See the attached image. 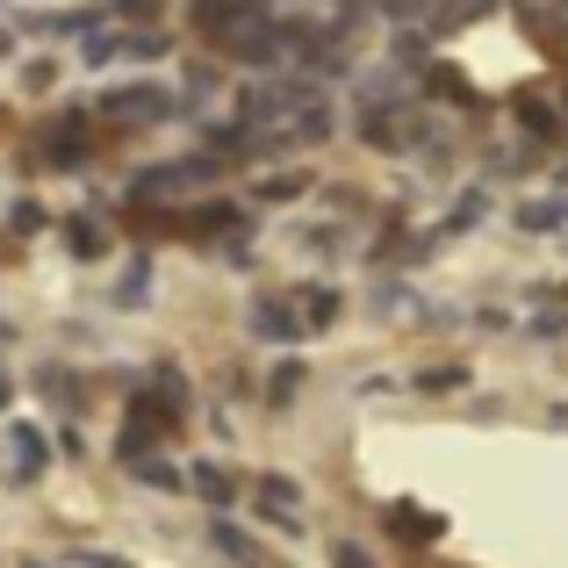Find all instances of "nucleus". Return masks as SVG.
Returning a JSON list of instances; mask_svg holds the SVG:
<instances>
[{"label":"nucleus","mask_w":568,"mask_h":568,"mask_svg":"<svg viewBox=\"0 0 568 568\" xmlns=\"http://www.w3.org/2000/svg\"><path fill=\"white\" fill-rule=\"evenodd\" d=\"M181 417L166 410V403L144 388V396H130V410H123V432H115V460H144L159 446V432H173Z\"/></svg>","instance_id":"f257e3e1"},{"label":"nucleus","mask_w":568,"mask_h":568,"mask_svg":"<svg viewBox=\"0 0 568 568\" xmlns=\"http://www.w3.org/2000/svg\"><path fill=\"white\" fill-rule=\"evenodd\" d=\"M223 58H237V65H281V22L274 14H245V22L223 29Z\"/></svg>","instance_id":"f03ea898"},{"label":"nucleus","mask_w":568,"mask_h":568,"mask_svg":"<svg viewBox=\"0 0 568 568\" xmlns=\"http://www.w3.org/2000/svg\"><path fill=\"white\" fill-rule=\"evenodd\" d=\"M101 115H123V123H166L173 115V94L159 80H138V87H109Z\"/></svg>","instance_id":"7ed1b4c3"},{"label":"nucleus","mask_w":568,"mask_h":568,"mask_svg":"<svg viewBox=\"0 0 568 568\" xmlns=\"http://www.w3.org/2000/svg\"><path fill=\"white\" fill-rule=\"evenodd\" d=\"M166 37L159 29H94L87 37V65H115V58H159Z\"/></svg>","instance_id":"20e7f679"},{"label":"nucleus","mask_w":568,"mask_h":568,"mask_svg":"<svg viewBox=\"0 0 568 568\" xmlns=\"http://www.w3.org/2000/svg\"><path fill=\"white\" fill-rule=\"evenodd\" d=\"M252 332H260L266 346H295V338L310 332V324H303V303H274V295H266V303L252 310Z\"/></svg>","instance_id":"39448f33"},{"label":"nucleus","mask_w":568,"mask_h":568,"mask_svg":"<svg viewBox=\"0 0 568 568\" xmlns=\"http://www.w3.org/2000/svg\"><path fill=\"white\" fill-rule=\"evenodd\" d=\"M260 518L266 526H281V532H303V518H295V504H303V489L295 483H281V475H260Z\"/></svg>","instance_id":"423d86ee"},{"label":"nucleus","mask_w":568,"mask_h":568,"mask_svg":"<svg viewBox=\"0 0 568 568\" xmlns=\"http://www.w3.org/2000/svg\"><path fill=\"white\" fill-rule=\"evenodd\" d=\"M8 454H14V475H22V483H37V475L51 468V439H43L37 425H8Z\"/></svg>","instance_id":"0eeeda50"},{"label":"nucleus","mask_w":568,"mask_h":568,"mask_svg":"<svg viewBox=\"0 0 568 568\" xmlns=\"http://www.w3.org/2000/svg\"><path fill=\"white\" fill-rule=\"evenodd\" d=\"M388 532H396V540H439L446 518L425 511V504H388Z\"/></svg>","instance_id":"6e6552de"},{"label":"nucleus","mask_w":568,"mask_h":568,"mask_svg":"<svg viewBox=\"0 0 568 568\" xmlns=\"http://www.w3.org/2000/svg\"><path fill=\"white\" fill-rule=\"evenodd\" d=\"M511 115H518V123L532 130V138H561V115H555V101H547L540 87H526V94L511 101Z\"/></svg>","instance_id":"1a4fd4ad"},{"label":"nucleus","mask_w":568,"mask_h":568,"mask_svg":"<svg viewBox=\"0 0 568 568\" xmlns=\"http://www.w3.org/2000/svg\"><path fill=\"white\" fill-rule=\"evenodd\" d=\"M187 231H194V237H216V231H245V209H237V202H202V209H194V216H187Z\"/></svg>","instance_id":"9d476101"},{"label":"nucleus","mask_w":568,"mask_h":568,"mask_svg":"<svg viewBox=\"0 0 568 568\" xmlns=\"http://www.w3.org/2000/svg\"><path fill=\"white\" fill-rule=\"evenodd\" d=\"M568 223V194H555V202H518V231H561Z\"/></svg>","instance_id":"9b49d317"},{"label":"nucleus","mask_w":568,"mask_h":568,"mask_svg":"<svg viewBox=\"0 0 568 568\" xmlns=\"http://www.w3.org/2000/svg\"><path fill=\"white\" fill-rule=\"evenodd\" d=\"M130 475H138V483H152V489H173V497H181V489H187V475L173 468V460H159V454L130 460Z\"/></svg>","instance_id":"f8f14e48"},{"label":"nucleus","mask_w":568,"mask_h":568,"mask_svg":"<svg viewBox=\"0 0 568 568\" xmlns=\"http://www.w3.org/2000/svg\"><path fill=\"white\" fill-rule=\"evenodd\" d=\"M65 245L80 252V260H101V252H109V231H101L94 216H72V223H65Z\"/></svg>","instance_id":"ddd939ff"},{"label":"nucleus","mask_w":568,"mask_h":568,"mask_svg":"<svg viewBox=\"0 0 568 568\" xmlns=\"http://www.w3.org/2000/svg\"><path fill=\"white\" fill-rule=\"evenodd\" d=\"M194 489H202V497L216 504V511L237 497V483H231V468H223V460H202V468H194Z\"/></svg>","instance_id":"4468645a"},{"label":"nucleus","mask_w":568,"mask_h":568,"mask_svg":"<svg viewBox=\"0 0 568 568\" xmlns=\"http://www.w3.org/2000/svg\"><path fill=\"white\" fill-rule=\"evenodd\" d=\"M152 396L166 403L173 417H181V403H187V375H181V367H166V361H159V367H152Z\"/></svg>","instance_id":"2eb2a0df"},{"label":"nucleus","mask_w":568,"mask_h":568,"mask_svg":"<svg viewBox=\"0 0 568 568\" xmlns=\"http://www.w3.org/2000/svg\"><path fill=\"white\" fill-rule=\"evenodd\" d=\"M332 317H338V288H303V324L310 332H324Z\"/></svg>","instance_id":"dca6fc26"},{"label":"nucleus","mask_w":568,"mask_h":568,"mask_svg":"<svg viewBox=\"0 0 568 568\" xmlns=\"http://www.w3.org/2000/svg\"><path fill=\"white\" fill-rule=\"evenodd\" d=\"M332 109H324V101H310V109L303 115H295V138H303V144H324V138H332Z\"/></svg>","instance_id":"f3484780"},{"label":"nucleus","mask_w":568,"mask_h":568,"mask_svg":"<svg viewBox=\"0 0 568 568\" xmlns=\"http://www.w3.org/2000/svg\"><path fill=\"white\" fill-rule=\"evenodd\" d=\"M209 540H216V547H223V555H231V561H260V547H252L245 532L231 526V518H216V526H209Z\"/></svg>","instance_id":"a211bd4d"},{"label":"nucleus","mask_w":568,"mask_h":568,"mask_svg":"<svg viewBox=\"0 0 568 568\" xmlns=\"http://www.w3.org/2000/svg\"><path fill=\"white\" fill-rule=\"evenodd\" d=\"M37 388H43V396H58L65 410H80V382H72L65 367H37Z\"/></svg>","instance_id":"6ab92c4d"},{"label":"nucleus","mask_w":568,"mask_h":568,"mask_svg":"<svg viewBox=\"0 0 568 568\" xmlns=\"http://www.w3.org/2000/svg\"><path fill=\"white\" fill-rule=\"evenodd\" d=\"M295 388H303V367H295V361H281L274 375H266V403H274V410H288V396H295Z\"/></svg>","instance_id":"aec40b11"},{"label":"nucleus","mask_w":568,"mask_h":568,"mask_svg":"<svg viewBox=\"0 0 568 568\" xmlns=\"http://www.w3.org/2000/svg\"><path fill=\"white\" fill-rule=\"evenodd\" d=\"M375 8L388 14V22H439V14H432V0H375Z\"/></svg>","instance_id":"412c9836"},{"label":"nucleus","mask_w":568,"mask_h":568,"mask_svg":"<svg viewBox=\"0 0 568 568\" xmlns=\"http://www.w3.org/2000/svg\"><path fill=\"white\" fill-rule=\"evenodd\" d=\"M489 8H497V0H446V8H439V29H454V22H483Z\"/></svg>","instance_id":"4be33fe9"},{"label":"nucleus","mask_w":568,"mask_h":568,"mask_svg":"<svg viewBox=\"0 0 568 568\" xmlns=\"http://www.w3.org/2000/svg\"><path fill=\"white\" fill-rule=\"evenodd\" d=\"M332 568H375V555L361 540H332Z\"/></svg>","instance_id":"5701e85b"},{"label":"nucleus","mask_w":568,"mask_h":568,"mask_svg":"<svg viewBox=\"0 0 568 568\" xmlns=\"http://www.w3.org/2000/svg\"><path fill=\"white\" fill-rule=\"evenodd\" d=\"M310 181H303V173H288V181H281V173H274V181H266L260 194H266V202H288V194H303Z\"/></svg>","instance_id":"b1692460"},{"label":"nucleus","mask_w":568,"mask_h":568,"mask_svg":"<svg viewBox=\"0 0 568 568\" xmlns=\"http://www.w3.org/2000/svg\"><path fill=\"white\" fill-rule=\"evenodd\" d=\"M475 216H483V194H468V202H460V209H454V216H446V223H439V231H468V223H475Z\"/></svg>","instance_id":"393cba45"},{"label":"nucleus","mask_w":568,"mask_h":568,"mask_svg":"<svg viewBox=\"0 0 568 568\" xmlns=\"http://www.w3.org/2000/svg\"><path fill=\"white\" fill-rule=\"evenodd\" d=\"M109 8L123 14V22H152V14H159V0H109Z\"/></svg>","instance_id":"a878e982"},{"label":"nucleus","mask_w":568,"mask_h":568,"mask_svg":"<svg viewBox=\"0 0 568 568\" xmlns=\"http://www.w3.org/2000/svg\"><path fill=\"white\" fill-rule=\"evenodd\" d=\"M417 382H425V388H460L468 375H460V367H425V375H417Z\"/></svg>","instance_id":"bb28decb"},{"label":"nucleus","mask_w":568,"mask_h":568,"mask_svg":"<svg viewBox=\"0 0 568 568\" xmlns=\"http://www.w3.org/2000/svg\"><path fill=\"white\" fill-rule=\"evenodd\" d=\"M432 94H446V101H468V80H454V72H432Z\"/></svg>","instance_id":"cd10ccee"},{"label":"nucleus","mask_w":568,"mask_h":568,"mask_svg":"<svg viewBox=\"0 0 568 568\" xmlns=\"http://www.w3.org/2000/svg\"><path fill=\"white\" fill-rule=\"evenodd\" d=\"M80 568H130V561H115V555H80Z\"/></svg>","instance_id":"c85d7f7f"},{"label":"nucleus","mask_w":568,"mask_h":568,"mask_svg":"<svg viewBox=\"0 0 568 568\" xmlns=\"http://www.w3.org/2000/svg\"><path fill=\"white\" fill-rule=\"evenodd\" d=\"M0 403H8V375H0Z\"/></svg>","instance_id":"c756f323"},{"label":"nucleus","mask_w":568,"mask_h":568,"mask_svg":"<svg viewBox=\"0 0 568 568\" xmlns=\"http://www.w3.org/2000/svg\"><path fill=\"white\" fill-rule=\"evenodd\" d=\"M561 194H568V166H561Z\"/></svg>","instance_id":"7c9ffc66"},{"label":"nucleus","mask_w":568,"mask_h":568,"mask_svg":"<svg viewBox=\"0 0 568 568\" xmlns=\"http://www.w3.org/2000/svg\"><path fill=\"white\" fill-rule=\"evenodd\" d=\"M22 568H43V561H22Z\"/></svg>","instance_id":"2f4dec72"},{"label":"nucleus","mask_w":568,"mask_h":568,"mask_svg":"<svg viewBox=\"0 0 568 568\" xmlns=\"http://www.w3.org/2000/svg\"><path fill=\"white\" fill-rule=\"evenodd\" d=\"M561 8H568V0H561Z\"/></svg>","instance_id":"473e14b6"}]
</instances>
